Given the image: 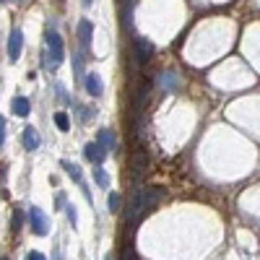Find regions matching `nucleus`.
<instances>
[{
    "instance_id": "1",
    "label": "nucleus",
    "mask_w": 260,
    "mask_h": 260,
    "mask_svg": "<svg viewBox=\"0 0 260 260\" xmlns=\"http://www.w3.org/2000/svg\"><path fill=\"white\" fill-rule=\"evenodd\" d=\"M164 198V190L156 187V185H148V187H136L133 198H130V206H127V221H138L143 216L156 208Z\"/></svg>"
},
{
    "instance_id": "2",
    "label": "nucleus",
    "mask_w": 260,
    "mask_h": 260,
    "mask_svg": "<svg viewBox=\"0 0 260 260\" xmlns=\"http://www.w3.org/2000/svg\"><path fill=\"white\" fill-rule=\"evenodd\" d=\"M45 42H47V52H45V68H50V71H55L57 65H62V60H65V50H62V39H60V34L57 31H47L45 34Z\"/></svg>"
},
{
    "instance_id": "3",
    "label": "nucleus",
    "mask_w": 260,
    "mask_h": 260,
    "mask_svg": "<svg viewBox=\"0 0 260 260\" xmlns=\"http://www.w3.org/2000/svg\"><path fill=\"white\" fill-rule=\"evenodd\" d=\"M29 221H31V232H34L37 237H45V234L50 232V221H47V216L42 213V208H37V206H31V208H29Z\"/></svg>"
},
{
    "instance_id": "4",
    "label": "nucleus",
    "mask_w": 260,
    "mask_h": 260,
    "mask_svg": "<svg viewBox=\"0 0 260 260\" xmlns=\"http://www.w3.org/2000/svg\"><path fill=\"white\" fill-rule=\"evenodd\" d=\"M133 47H136V60H138L141 65L148 62L151 55H154V45H151L148 39H143V37H136V39H133Z\"/></svg>"
},
{
    "instance_id": "5",
    "label": "nucleus",
    "mask_w": 260,
    "mask_h": 260,
    "mask_svg": "<svg viewBox=\"0 0 260 260\" xmlns=\"http://www.w3.org/2000/svg\"><path fill=\"white\" fill-rule=\"evenodd\" d=\"M21 47H24V34H21V29H13L11 37H8V60H11V62L18 60Z\"/></svg>"
},
{
    "instance_id": "6",
    "label": "nucleus",
    "mask_w": 260,
    "mask_h": 260,
    "mask_svg": "<svg viewBox=\"0 0 260 260\" xmlns=\"http://www.w3.org/2000/svg\"><path fill=\"white\" fill-rule=\"evenodd\" d=\"M146 161H148L146 151H136L133 161H130V169H133V185H136V187H141V185H138V180H141V175L146 172Z\"/></svg>"
},
{
    "instance_id": "7",
    "label": "nucleus",
    "mask_w": 260,
    "mask_h": 260,
    "mask_svg": "<svg viewBox=\"0 0 260 260\" xmlns=\"http://www.w3.org/2000/svg\"><path fill=\"white\" fill-rule=\"evenodd\" d=\"M91 34H94V24L89 18H83L78 24V42H81L83 50H91Z\"/></svg>"
},
{
    "instance_id": "8",
    "label": "nucleus",
    "mask_w": 260,
    "mask_h": 260,
    "mask_svg": "<svg viewBox=\"0 0 260 260\" xmlns=\"http://www.w3.org/2000/svg\"><path fill=\"white\" fill-rule=\"evenodd\" d=\"M96 143L102 146V151L107 154V151H115V148H117V136L112 133L110 127H104V130H99V136H96Z\"/></svg>"
},
{
    "instance_id": "9",
    "label": "nucleus",
    "mask_w": 260,
    "mask_h": 260,
    "mask_svg": "<svg viewBox=\"0 0 260 260\" xmlns=\"http://www.w3.org/2000/svg\"><path fill=\"white\" fill-rule=\"evenodd\" d=\"M83 156H86V161H91V164H102L104 161V151H102V146L96 143V141H91V143H86L83 146Z\"/></svg>"
},
{
    "instance_id": "10",
    "label": "nucleus",
    "mask_w": 260,
    "mask_h": 260,
    "mask_svg": "<svg viewBox=\"0 0 260 260\" xmlns=\"http://www.w3.org/2000/svg\"><path fill=\"white\" fill-rule=\"evenodd\" d=\"M21 143H24L26 151H37V148H39V133H37V127L26 125L24 133H21Z\"/></svg>"
},
{
    "instance_id": "11",
    "label": "nucleus",
    "mask_w": 260,
    "mask_h": 260,
    "mask_svg": "<svg viewBox=\"0 0 260 260\" xmlns=\"http://www.w3.org/2000/svg\"><path fill=\"white\" fill-rule=\"evenodd\" d=\"M83 86H86V91H89V96H102V91H104L102 78H99L96 73H89V76H86Z\"/></svg>"
},
{
    "instance_id": "12",
    "label": "nucleus",
    "mask_w": 260,
    "mask_h": 260,
    "mask_svg": "<svg viewBox=\"0 0 260 260\" xmlns=\"http://www.w3.org/2000/svg\"><path fill=\"white\" fill-rule=\"evenodd\" d=\"M11 112L18 115V117H29V112H31V102L24 99V96H16V99L11 102Z\"/></svg>"
},
{
    "instance_id": "13",
    "label": "nucleus",
    "mask_w": 260,
    "mask_h": 260,
    "mask_svg": "<svg viewBox=\"0 0 260 260\" xmlns=\"http://www.w3.org/2000/svg\"><path fill=\"white\" fill-rule=\"evenodd\" d=\"M62 169H65V172H68V175L73 177V182H78V185L83 182V175H81V167H76L73 161H68V159H65V161H62Z\"/></svg>"
},
{
    "instance_id": "14",
    "label": "nucleus",
    "mask_w": 260,
    "mask_h": 260,
    "mask_svg": "<svg viewBox=\"0 0 260 260\" xmlns=\"http://www.w3.org/2000/svg\"><path fill=\"white\" fill-rule=\"evenodd\" d=\"M55 125H57V130L68 133V130H71V117H68V112H57V115H55Z\"/></svg>"
},
{
    "instance_id": "15",
    "label": "nucleus",
    "mask_w": 260,
    "mask_h": 260,
    "mask_svg": "<svg viewBox=\"0 0 260 260\" xmlns=\"http://www.w3.org/2000/svg\"><path fill=\"white\" fill-rule=\"evenodd\" d=\"M94 180H96V185H99V187H110V175H107V172H104L102 167H96V169H94Z\"/></svg>"
},
{
    "instance_id": "16",
    "label": "nucleus",
    "mask_w": 260,
    "mask_h": 260,
    "mask_svg": "<svg viewBox=\"0 0 260 260\" xmlns=\"http://www.w3.org/2000/svg\"><path fill=\"white\" fill-rule=\"evenodd\" d=\"M21 226H24V211L16 208V211H13V224H11V229H13V232H18Z\"/></svg>"
},
{
    "instance_id": "17",
    "label": "nucleus",
    "mask_w": 260,
    "mask_h": 260,
    "mask_svg": "<svg viewBox=\"0 0 260 260\" xmlns=\"http://www.w3.org/2000/svg\"><path fill=\"white\" fill-rule=\"evenodd\" d=\"M175 83H177V76L175 73H161V81H159L161 89H169V86H175Z\"/></svg>"
},
{
    "instance_id": "18",
    "label": "nucleus",
    "mask_w": 260,
    "mask_h": 260,
    "mask_svg": "<svg viewBox=\"0 0 260 260\" xmlns=\"http://www.w3.org/2000/svg\"><path fill=\"white\" fill-rule=\"evenodd\" d=\"M107 208H110L112 213L120 208V192H110V198H107Z\"/></svg>"
},
{
    "instance_id": "19",
    "label": "nucleus",
    "mask_w": 260,
    "mask_h": 260,
    "mask_svg": "<svg viewBox=\"0 0 260 260\" xmlns=\"http://www.w3.org/2000/svg\"><path fill=\"white\" fill-rule=\"evenodd\" d=\"M65 213H68V221L76 226L78 224V213H76V208H73V203H68V206H65Z\"/></svg>"
},
{
    "instance_id": "20",
    "label": "nucleus",
    "mask_w": 260,
    "mask_h": 260,
    "mask_svg": "<svg viewBox=\"0 0 260 260\" xmlns=\"http://www.w3.org/2000/svg\"><path fill=\"white\" fill-rule=\"evenodd\" d=\"M73 65H76V76H78V78H86V76H83V57H81V55H76Z\"/></svg>"
},
{
    "instance_id": "21",
    "label": "nucleus",
    "mask_w": 260,
    "mask_h": 260,
    "mask_svg": "<svg viewBox=\"0 0 260 260\" xmlns=\"http://www.w3.org/2000/svg\"><path fill=\"white\" fill-rule=\"evenodd\" d=\"M6 141V117H0V146Z\"/></svg>"
},
{
    "instance_id": "22",
    "label": "nucleus",
    "mask_w": 260,
    "mask_h": 260,
    "mask_svg": "<svg viewBox=\"0 0 260 260\" xmlns=\"http://www.w3.org/2000/svg\"><path fill=\"white\" fill-rule=\"evenodd\" d=\"M26 260H47V257L42 255V252H37V250H31V252L26 255Z\"/></svg>"
},
{
    "instance_id": "23",
    "label": "nucleus",
    "mask_w": 260,
    "mask_h": 260,
    "mask_svg": "<svg viewBox=\"0 0 260 260\" xmlns=\"http://www.w3.org/2000/svg\"><path fill=\"white\" fill-rule=\"evenodd\" d=\"M57 96H60V102H68V99H71L68 94H65V89H62V86H57Z\"/></svg>"
},
{
    "instance_id": "24",
    "label": "nucleus",
    "mask_w": 260,
    "mask_h": 260,
    "mask_svg": "<svg viewBox=\"0 0 260 260\" xmlns=\"http://www.w3.org/2000/svg\"><path fill=\"white\" fill-rule=\"evenodd\" d=\"M81 190H83V195H86V201L91 203V190H89V185H83V182H81Z\"/></svg>"
},
{
    "instance_id": "25",
    "label": "nucleus",
    "mask_w": 260,
    "mask_h": 260,
    "mask_svg": "<svg viewBox=\"0 0 260 260\" xmlns=\"http://www.w3.org/2000/svg\"><path fill=\"white\" fill-rule=\"evenodd\" d=\"M81 3H83V6H91V3H94V0H81Z\"/></svg>"
},
{
    "instance_id": "26",
    "label": "nucleus",
    "mask_w": 260,
    "mask_h": 260,
    "mask_svg": "<svg viewBox=\"0 0 260 260\" xmlns=\"http://www.w3.org/2000/svg\"><path fill=\"white\" fill-rule=\"evenodd\" d=\"M0 3H8V0H0Z\"/></svg>"
},
{
    "instance_id": "27",
    "label": "nucleus",
    "mask_w": 260,
    "mask_h": 260,
    "mask_svg": "<svg viewBox=\"0 0 260 260\" xmlns=\"http://www.w3.org/2000/svg\"><path fill=\"white\" fill-rule=\"evenodd\" d=\"M0 260H8V257H0Z\"/></svg>"
}]
</instances>
